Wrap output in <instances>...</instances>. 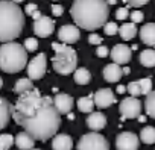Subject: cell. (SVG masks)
I'll return each mask as SVG.
<instances>
[{
  "label": "cell",
  "instance_id": "22",
  "mask_svg": "<svg viewBox=\"0 0 155 150\" xmlns=\"http://www.w3.org/2000/svg\"><path fill=\"white\" fill-rule=\"evenodd\" d=\"M78 109H79L81 112H84V114L93 112V109H94V99H93V94L84 96V97H81L79 100H78Z\"/></svg>",
  "mask_w": 155,
  "mask_h": 150
},
{
  "label": "cell",
  "instance_id": "30",
  "mask_svg": "<svg viewBox=\"0 0 155 150\" xmlns=\"http://www.w3.org/2000/svg\"><path fill=\"white\" fill-rule=\"evenodd\" d=\"M104 32H105V35H110V37H113V35H116V34H119V26L114 23V21H107L105 24H104Z\"/></svg>",
  "mask_w": 155,
  "mask_h": 150
},
{
  "label": "cell",
  "instance_id": "32",
  "mask_svg": "<svg viewBox=\"0 0 155 150\" xmlns=\"http://www.w3.org/2000/svg\"><path fill=\"white\" fill-rule=\"evenodd\" d=\"M23 46L28 52H35L38 49V41H37V38H26Z\"/></svg>",
  "mask_w": 155,
  "mask_h": 150
},
{
  "label": "cell",
  "instance_id": "1",
  "mask_svg": "<svg viewBox=\"0 0 155 150\" xmlns=\"http://www.w3.org/2000/svg\"><path fill=\"white\" fill-rule=\"evenodd\" d=\"M12 117L18 126L38 141H46L58 133L61 126V114L53 100L43 96L37 88L20 94L12 106Z\"/></svg>",
  "mask_w": 155,
  "mask_h": 150
},
{
  "label": "cell",
  "instance_id": "34",
  "mask_svg": "<svg viewBox=\"0 0 155 150\" xmlns=\"http://www.w3.org/2000/svg\"><path fill=\"white\" fill-rule=\"evenodd\" d=\"M128 15H129V12H128L126 8H119V9L116 11V18H117V20H125Z\"/></svg>",
  "mask_w": 155,
  "mask_h": 150
},
{
  "label": "cell",
  "instance_id": "10",
  "mask_svg": "<svg viewBox=\"0 0 155 150\" xmlns=\"http://www.w3.org/2000/svg\"><path fill=\"white\" fill-rule=\"evenodd\" d=\"M55 30V21L46 15L40 17L38 20L34 21V34L37 37H41V38H47L49 35H52Z\"/></svg>",
  "mask_w": 155,
  "mask_h": 150
},
{
  "label": "cell",
  "instance_id": "9",
  "mask_svg": "<svg viewBox=\"0 0 155 150\" xmlns=\"http://www.w3.org/2000/svg\"><path fill=\"white\" fill-rule=\"evenodd\" d=\"M140 138L132 132H122L116 138V148L117 150H138Z\"/></svg>",
  "mask_w": 155,
  "mask_h": 150
},
{
  "label": "cell",
  "instance_id": "33",
  "mask_svg": "<svg viewBox=\"0 0 155 150\" xmlns=\"http://www.w3.org/2000/svg\"><path fill=\"white\" fill-rule=\"evenodd\" d=\"M129 17H131V20H132V23H134V24L141 23V21H143V18H144V15H143V12H141V11H134V12H131V14H129Z\"/></svg>",
  "mask_w": 155,
  "mask_h": 150
},
{
  "label": "cell",
  "instance_id": "2",
  "mask_svg": "<svg viewBox=\"0 0 155 150\" xmlns=\"http://www.w3.org/2000/svg\"><path fill=\"white\" fill-rule=\"evenodd\" d=\"M70 14L74 24L85 30H96L107 23L110 8L107 0H74Z\"/></svg>",
  "mask_w": 155,
  "mask_h": 150
},
{
  "label": "cell",
  "instance_id": "17",
  "mask_svg": "<svg viewBox=\"0 0 155 150\" xmlns=\"http://www.w3.org/2000/svg\"><path fill=\"white\" fill-rule=\"evenodd\" d=\"M11 115H12V105L5 97H0V130L8 126Z\"/></svg>",
  "mask_w": 155,
  "mask_h": 150
},
{
  "label": "cell",
  "instance_id": "21",
  "mask_svg": "<svg viewBox=\"0 0 155 150\" xmlns=\"http://www.w3.org/2000/svg\"><path fill=\"white\" fill-rule=\"evenodd\" d=\"M73 79L78 85H87L90 81H91V73L85 68V67H81V68H76L73 71Z\"/></svg>",
  "mask_w": 155,
  "mask_h": 150
},
{
  "label": "cell",
  "instance_id": "15",
  "mask_svg": "<svg viewBox=\"0 0 155 150\" xmlns=\"http://www.w3.org/2000/svg\"><path fill=\"white\" fill-rule=\"evenodd\" d=\"M123 76V70L119 64L113 62V64H108L105 68H104V79L110 84H114V82H119L120 78Z\"/></svg>",
  "mask_w": 155,
  "mask_h": 150
},
{
  "label": "cell",
  "instance_id": "38",
  "mask_svg": "<svg viewBox=\"0 0 155 150\" xmlns=\"http://www.w3.org/2000/svg\"><path fill=\"white\" fill-rule=\"evenodd\" d=\"M52 12H53V15L55 17H61L62 15V12H64V8L61 6V5H52Z\"/></svg>",
  "mask_w": 155,
  "mask_h": 150
},
{
  "label": "cell",
  "instance_id": "40",
  "mask_svg": "<svg viewBox=\"0 0 155 150\" xmlns=\"http://www.w3.org/2000/svg\"><path fill=\"white\" fill-rule=\"evenodd\" d=\"M31 17H32L34 20H38V18H40V17H43V15H41V12H40V9H38V11H35V12H34V14H32Z\"/></svg>",
  "mask_w": 155,
  "mask_h": 150
},
{
  "label": "cell",
  "instance_id": "35",
  "mask_svg": "<svg viewBox=\"0 0 155 150\" xmlns=\"http://www.w3.org/2000/svg\"><path fill=\"white\" fill-rule=\"evenodd\" d=\"M96 55H97L99 58H105V56L110 55V49L105 47V46H99V47L96 49Z\"/></svg>",
  "mask_w": 155,
  "mask_h": 150
},
{
  "label": "cell",
  "instance_id": "41",
  "mask_svg": "<svg viewBox=\"0 0 155 150\" xmlns=\"http://www.w3.org/2000/svg\"><path fill=\"white\" fill-rule=\"evenodd\" d=\"M126 91V87H123V85H119L117 87V93H120V94H123Z\"/></svg>",
  "mask_w": 155,
  "mask_h": 150
},
{
  "label": "cell",
  "instance_id": "12",
  "mask_svg": "<svg viewBox=\"0 0 155 150\" xmlns=\"http://www.w3.org/2000/svg\"><path fill=\"white\" fill-rule=\"evenodd\" d=\"M110 55H111L113 62H116V64H119V65H125V64H128V62L131 61L132 52H131V49H129L128 46H125V44H116V46L111 49Z\"/></svg>",
  "mask_w": 155,
  "mask_h": 150
},
{
  "label": "cell",
  "instance_id": "7",
  "mask_svg": "<svg viewBox=\"0 0 155 150\" xmlns=\"http://www.w3.org/2000/svg\"><path fill=\"white\" fill-rule=\"evenodd\" d=\"M46 67H47V61H46V55L44 53H38L29 64H28V76L31 81H38L44 76L46 73Z\"/></svg>",
  "mask_w": 155,
  "mask_h": 150
},
{
  "label": "cell",
  "instance_id": "14",
  "mask_svg": "<svg viewBox=\"0 0 155 150\" xmlns=\"http://www.w3.org/2000/svg\"><path fill=\"white\" fill-rule=\"evenodd\" d=\"M52 100H53V105H55V108L58 109V112L61 115L70 114V111L73 108V99H71V96H68L65 93H59Z\"/></svg>",
  "mask_w": 155,
  "mask_h": 150
},
{
  "label": "cell",
  "instance_id": "3",
  "mask_svg": "<svg viewBox=\"0 0 155 150\" xmlns=\"http://www.w3.org/2000/svg\"><path fill=\"white\" fill-rule=\"evenodd\" d=\"M23 27V9L11 0H0V43L14 41L21 35Z\"/></svg>",
  "mask_w": 155,
  "mask_h": 150
},
{
  "label": "cell",
  "instance_id": "45",
  "mask_svg": "<svg viewBox=\"0 0 155 150\" xmlns=\"http://www.w3.org/2000/svg\"><path fill=\"white\" fill-rule=\"evenodd\" d=\"M2 87H3V79L0 78V88H2Z\"/></svg>",
  "mask_w": 155,
  "mask_h": 150
},
{
  "label": "cell",
  "instance_id": "42",
  "mask_svg": "<svg viewBox=\"0 0 155 150\" xmlns=\"http://www.w3.org/2000/svg\"><path fill=\"white\" fill-rule=\"evenodd\" d=\"M107 2H108V3H110V5H114V3H116V2H117V0H107Z\"/></svg>",
  "mask_w": 155,
  "mask_h": 150
},
{
  "label": "cell",
  "instance_id": "4",
  "mask_svg": "<svg viewBox=\"0 0 155 150\" xmlns=\"http://www.w3.org/2000/svg\"><path fill=\"white\" fill-rule=\"evenodd\" d=\"M28 65V50L25 46L9 41L0 46V70L5 73H18Z\"/></svg>",
  "mask_w": 155,
  "mask_h": 150
},
{
  "label": "cell",
  "instance_id": "20",
  "mask_svg": "<svg viewBox=\"0 0 155 150\" xmlns=\"http://www.w3.org/2000/svg\"><path fill=\"white\" fill-rule=\"evenodd\" d=\"M140 40L146 46H149V47L155 46V23H147V24L141 26V29H140Z\"/></svg>",
  "mask_w": 155,
  "mask_h": 150
},
{
  "label": "cell",
  "instance_id": "18",
  "mask_svg": "<svg viewBox=\"0 0 155 150\" xmlns=\"http://www.w3.org/2000/svg\"><path fill=\"white\" fill-rule=\"evenodd\" d=\"M14 144L20 148V150H32L34 145H35V138L28 133L26 130L17 133V136L14 138Z\"/></svg>",
  "mask_w": 155,
  "mask_h": 150
},
{
  "label": "cell",
  "instance_id": "28",
  "mask_svg": "<svg viewBox=\"0 0 155 150\" xmlns=\"http://www.w3.org/2000/svg\"><path fill=\"white\" fill-rule=\"evenodd\" d=\"M14 144V136L9 133H2L0 135V150H9Z\"/></svg>",
  "mask_w": 155,
  "mask_h": 150
},
{
  "label": "cell",
  "instance_id": "25",
  "mask_svg": "<svg viewBox=\"0 0 155 150\" xmlns=\"http://www.w3.org/2000/svg\"><path fill=\"white\" fill-rule=\"evenodd\" d=\"M34 88V85H32V81L28 78V79H18L17 82H15V87H14V93H17V94H23V93H28V91H31Z\"/></svg>",
  "mask_w": 155,
  "mask_h": 150
},
{
  "label": "cell",
  "instance_id": "37",
  "mask_svg": "<svg viewBox=\"0 0 155 150\" xmlns=\"http://www.w3.org/2000/svg\"><path fill=\"white\" fill-rule=\"evenodd\" d=\"M126 2H128L131 6H134V8H140V6H144L149 0H126Z\"/></svg>",
  "mask_w": 155,
  "mask_h": 150
},
{
  "label": "cell",
  "instance_id": "46",
  "mask_svg": "<svg viewBox=\"0 0 155 150\" xmlns=\"http://www.w3.org/2000/svg\"><path fill=\"white\" fill-rule=\"evenodd\" d=\"M32 150H40V148H32Z\"/></svg>",
  "mask_w": 155,
  "mask_h": 150
},
{
  "label": "cell",
  "instance_id": "27",
  "mask_svg": "<svg viewBox=\"0 0 155 150\" xmlns=\"http://www.w3.org/2000/svg\"><path fill=\"white\" fill-rule=\"evenodd\" d=\"M144 109L146 114L152 118H155V91H150L146 96V102H144Z\"/></svg>",
  "mask_w": 155,
  "mask_h": 150
},
{
  "label": "cell",
  "instance_id": "31",
  "mask_svg": "<svg viewBox=\"0 0 155 150\" xmlns=\"http://www.w3.org/2000/svg\"><path fill=\"white\" fill-rule=\"evenodd\" d=\"M126 91H128V93H129L132 97H138V96H141V90H140L138 81L128 84V87H126Z\"/></svg>",
  "mask_w": 155,
  "mask_h": 150
},
{
  "label": "cell",
  "instance_id": "23",
  "mask_svg": "<svg viewBox=\"0 0 155 150\" xmlns=\"http://www.w3.org/2000/svg\"><path fill=\"white\" fill-rule=\"evenodd\" d=\"M119 35L125 40V41H129L132 40L135 35H137V27L134 23H126V24H122L119 27Z\"/></svg>",
  "mask_w": 155,
  "mask_h": 150
},
{
  "label": "cell",
  "instance_id": "19",
  "mask_svg": "<svg viewBox=\"0 0 155 150\" xmlns=\"http://www.w3.org/2000/svg\"><path fill=\"white\" fill-rule=\"evenodd\" d=\"M87 126L91 129V130H102L105 126H107V117L102 114V112H90L88 118H87Z\"/></svg>",
  "mask_w": 155,
  "mask_h": 150
},
{
  "label": "cell",
  "instance_id": "6",
  "mask_svg": "<svg viewBox=\"0 0 155 150\" xmlns=\"http://www.w3.org/2000/svg\"><path fill=\"white\" fill-rule=\"evenodd\" d=\"M78 150H110V144L101 133H85L76 145Z\"/></svg>",
  "mask_w": 155,
  "mask_h": 150
},
{
  "label": "cell",
  "instance_id": "13",
  "mask_svg": "<svg viewBox=\"0 0 155 150\" xmlns=\"http://www.w3.org/2000/svg\"><path fill=\"white\" fill-rule=\"evenodd\" d=\"M93 99H94V105L97 108H101V109L108 108V106H111V105L116 103V96H114V93L110 88L99 90L97 93L93 94Z\"/></svg>",
  "mask_w": 155,
  "mask_h": 150
},
{
  "label": "cell",
  "instance_id": "36",
  "mask_svg": "<svg viewBox=\"0 0 155 150\" xmlns=\"http://www.w3.org/2000/svg\"><path fill=\"white\" fill-rule=\"evenodd\" d=\"M88 43L93 44V46H97V44L102 43V37H99V35H96V34H91V35L88 37Z\"/></svg>",
  "mask_w": 155,
  "mask_h": 150
},
{
  "label": "cell",
  "instance_id": "16",
  "mask_svg": "<svg viewBox=\"0 0 155 150\" xmlns=\"http://www.w3.org/2000/svg\"><path fill=\"white\" fill-rule=\"evenodd\" d=\"M52 148L53 150H71L73 148V139L67 133H56L52 139Z\"/></svg>",
  "mask_w": 155,
  "mask_h": 150
},
{
  "label": "cell",
  "instance_id": "26",
  "mask_svg": "<svg viewBox=\"0 0 155 150\" xmlns=\"http://www.w3.org/2000/svg\"><path fill=\"white\" fill-rule=\"evenodd\" d=\"M140 139L144 144H153L155 142V127H152V126L143 127L140 132Z\"/></svg>",
  "mask_w": 155,
  "mask_h": 150
},
{
  "label": "cell",
  "instance_id": "11",
  "mask_svg": "<svg viewBox=\"0 0 155 150\" xmlns=\"http://www.w3.org/2000/svg\"><path fill=\"white\" fill-rule=\"evenodd\" d=\"M58 38L61 40V43L64 44H73L76 41H79L81 38V30L74 24H64L61 26V29L58 30Z\"/></svg>",
  "mask_w": 155,
  "mask_h": 150
},
{
  "label": "cell",
  "instance_id": "44",
  "mask_svg": "<svg viewBox=\"0 0 155 150\" xmlns=\"http://www.w3.org/2000/svg\"><path fill=\"white\" fill-rule=\"evenodd\" d=\"M11 2H14V3H21L23 0H11Z\"/></svg>",
  "mask_w": 155,
  "mask_h": 150
},
{
  "label": "cell",
  "instance_id": "24",
  "mask_svg": "<svg viewBox=\"0 0 155 150\" xmlns=\"http://www.w3.org/2000/svg\"><path fill=\"white\" fill-rule=\"evenodd\" d=\"M140 64L143 67H155V50L146 49L140 53Z\"/></svg>",
  "mask_w": 155,
  "mask_h": 150
},
{
  "label": "cell",
  "instance_id": "43",
  "mask_svg": "<svg viewBox=\"0 0 155 150\" xmlns=\"http://www.w3.org/2000/svg\"><path fill=\"white\" fill-rule=\"evenodd\" d=\"M123 74H129V68H123Z\"/></svg>",
  "mask_w": 155,
  "mask_h": 150
},
{
  "label": "cell",
  "instance_id": "39",
  "mask_svg": "<svg viewBox=\"0 0 155 150\" xmlns=\"http://www.w3.org/2000/svg\"><path fill=\"white\" fill-rule=\"evenodd\" d=\"M35 11H38V6H37L35 3H29V5H26V8H25V14H28V15H32Z\"/></svg>",
  "mask_w": 155,
  "mask_h": 150
},
{
  "label": "cell",
  "instance_id": "5",
  "mask_svg": "<svg viewBox=\"0 0 155 150\" xmlns=\"http://www.w3.org/2000/svg\"><path fill=\"white\" fill-rule=\"evenodd\" d=\"M52 49L55 50V56L52 58L53 70L61 76H68L78 67V55L74 49L64 43H52Z\"/></svg>",
  "mask_w": 155,
  "mask_h": 150
},
{
  "label": "cell",
  "instance_id": "29",
  "mask_svg": "<svg viewBox=\"0 0 155 150\" xmlns=\"http://www.w3.org/2000/svg\"><path fill=\"white\" fill-rule=\"evenodd\" d=\"M138 85H140V90H141V94L143 96H147L150 91H152V81L149 78H143L138 81Z\"/></svg>",
  "mask_w": 155,
  "mask_h": 150
},
{
  "label": "cell",
  "instance_id": "8",
  "mask_svg": "<svg viewBox=\"0 0 155 150\" xmlns=\"http://www.w3.org/2000/svg\"><path fill=\"white\" fill-rule=\"evenodd\" d=\"M119 109L123 118H138L141 114V102L137 97L131 96L122 100Z\"/></svg>",
  "mask_w": 155,
  "mask_h": 150
}]
</instances>
